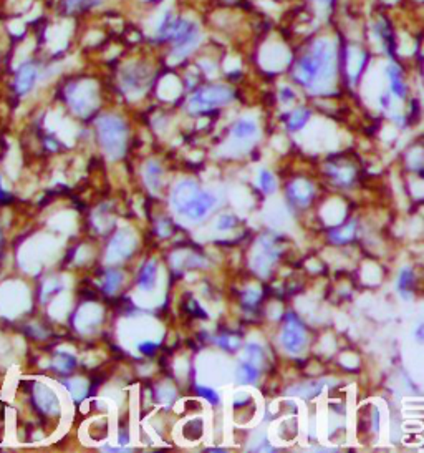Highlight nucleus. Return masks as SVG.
<instances>
[{"label":"nucleus","instance_id":"nucleus-1","mask_svg":"<svg viewBox=\"0 0 424 453\" xmlns=\"http://www.w3.org/2000/svg\"><path fill=\"white\" fill-rule=\"evenodd\" d=\"M335 70L336 52L333 42H330L328 38H320L311 43L310 50L295 63L292 77L300 85L319 94L333 82Z\"/></svg>","mask_w":424,"mask_h":453},{"label":"nucleus","instance_id":"nucleus-2","mask_svg":"<svg viewBox=\"0 0 424 453\" xmlns=\"http://www.w3.org/2000/svg\"><path fill=\"white\" fill-rule=\"evenodd\" d=\"M101 148L111 160H118L125 155L128 130L125 121L115 115H105L96 121Z\"/></svg>","mask_w":424,"mask_h":453},{"label":"nucleus","instance_id":"nucleus-3","mask_svg":"<svg viewBox=\"0 0 424 453\" xmlns=\"http://www.w3.org/2000/svg\"><path fill=\"white\" fill-rule=\"evenodd\" d=\"M234 99V91L229 86L224 85H212L206 86V89L199 90L197 94H194L189 100V110L193 113H202V111L217 108L229 104Z\"/></svg>","mask_w":424,"mask_h":453},{"label":"nucleus","instance_id":"nucleus-4","mask_svg":"<svg viewBox=\"0 0 424 453\" xmlns=\"http://www.w3.org/2000/svg\"><path fill=\"white\" fill-rule=\"evenodd\" d=\"M173 57L176 60L188 57L194 48L197 47L199 40H201V30L196 22L186 21V18H179L176 30H174L173 37Z\"/></svg>","mask_w":424,"mask_h":453},{"label":"nucleus","instance_id":"nucleus-5","mask_svg":"<svg viewBox=\"0 0 424 453\" xmlns=\"http://www.w3.org/2000/svg\"><path fill=\"white\" fill-rule=\"evenodd\" d=\"M65 99L73 111L81 116H86L91 110L95 108L96 95L93 90V85L85 84V82H76L70 84L65 90Z\"/></svg>","mask_w":424,"mask_h":453},{"label":"nucleus","instance_id":"nucleus-6","mask_svg":"<svg viewBox=\"0 0 424 453\" xmlns=\"http://www.w3.org/2000/svg\"><path fill=\"white\" fill-rule=\"evenodd\" d=\"M217 204V198L214 196L211 191L199 188L196 193L193 194L191 199L179 209V214L186 216L189 221H201L209 214L211 209Z\"/></svg>","mask_w":424,"mask_h":453},{"label":"nucleus","instance_id":"nucleus-7","mask_svg":"<svg viewBox=\"0 0 424 453\" xmlns=\"http://www.w3.org/2000/svg\"><path fill=\"white\" fill-rule=\"evenodd\" d=\"M280 340L284 349L289 354L299 355L304 352L306 345V332L304 324H302L295 315H289V319H287V323L284 325V330H282Z\"/></svg>","mask_w":424,"mask_h":453},{"label":"nucleus","instance_id":"nucleus-8","mask_svg":"<svg viewBox=\"0 0 424 453\" xmlns=\"http://www.w3.org/2000/svg\"><path fill=\"white\" fill-rule=\"evenodd\" d=\"M134 247H136L134 233L130 230L118 231L113 240H111L108 251H106V262L115 264V262L125 261L126 257L131 256V252L134 251Z\"/></svg>","mask_w":424,"mask_h":453},{"label":"nucleus","instance_id":"nucleus-9","mask_svg":"<svg viewBox=\"0 0 424 453\" xmlns=\"http://www.w3.org/2000/svg\"><path fill=\"white\" fill-rule=\"evenodd\" d=\"M38 77H40V67L35 60H25L22 62L16 70L13 77V90L18 96H23L30 94L33 86L37 85Z\"/></svg>","mask_w":424,"mask_h":453},{"label":"nucleus","instance_id":"nucleus-10","mask_svg":"<svg viewBox=\"0 0 424 453\" xmlns=\"http://www.w3.org/2000/svg\"><path fill=\"white\" fill-rule=\"evenodd\" d=\"M33 402L37 408L47 415H58L60 413V402H58L57 393L50 387L43 384H35L33 386Z\"/></svg>","mask_w":424,"mask_h":453},{"label":"nucleus","instance_id":"nucleus-11","mask_svg":"<svg viewBox=\"0 0 424 453\" xmlns=\"http://www.w3.org/2000/svg\"><path fill=\"white\" fill-rule=\"evenodd\" d=\"M277 256H279V251L274 247V242L267 240V237H262L259 245H257L256 255H253V267L257 271L265 272L267 267L277 259Z\"/></svg>","mask_w":424,"mask_h":453},{"label":"nucleus","instance_id":"nucleus-12","mask_svg":"<svg viewBox=\"0 0 424 453\" xmlns=\"http://www.w3.org/2000/svg\"><path fill=\"white\" fill-rule=\"evenodd\" d=\"M289 196L294 203L300 204V206H306L310 199L314 198V188L305 179H297L289 186Z\"/></svg>","mask_w":424,"mask_h":453},{"label":"nucleus","instance_id":"nucleus-13","mask_svg":"<svg viewBox=\"0 0 424 453\" xmlns=\"http://www.w3.org/2000/svg\"><path fill=\"white\" fill-rule=\"evenodd\" d=\"M260 375V365L252 362L246 357L241 359V364L237 367V381L242 386H248V384H256L259 381Z\"/></svg>","mask_w":424,"mask_h":453},{"label":"nucleus","instance_id":"nucleus-14","mask_svg":"<svg viewBox=\"0 0 424 453\" xmlns=\"http://www.w3.org/2000/svg\"><path fill=\"white\" fill-rule=\"evenodd\" d=\"M148 72H144V68H138L133 65L123 73V86L131 91L144 89L146 82H148Z\"/></svg>","mask_w":424,"mask_h":453},{"label":"nucleus","instance_id":"nucleus-15","mask_svg":"<svg viewBox=\"0 0 424 453\" xmlns=\"http://www.w3.org/2000/svg\"><path fill=\"white\" fill-rule=\"evenodd\" d=\"M156 277H158V266H156V261L151 259L143 266V269L139 272V279H138V287L143 292H149L156 287Z\"/></svg>","mask_w":424,"mask_h":453},{"label":"nucleus","instance_id":"nucleus-16","mask_svg":"<svg viewBox=\"0 0 424 453\" xmlns=\"http://www.w3.org/2000/svg\"><path fill=\"white\" fill-rule=\"evenodd\" d=\"M179 18H176L173 13L166 12L163 17L159 18L158 27H156V40H171L174 30H176Z\"/></svg>","mask_w":424,"mask_h":453},{"label":"nucleus","instance_id":"nucleus-17","mask_svg":"<svg viewBox=\"0 0 424 453\" xmlns=\"http://www.w3.org/2000/svg\"><path fill=\"white\" fill-rule=\"evenodd\" d=\"M103 0H62V11L67 16H78L90 9L98 7Z\"/></svg>","mask_w":424,"mask_h":453},{"label":"nucleus","instance_id":"nucleus-18","mask_svg":"<svg viewBox=\"0 0 424 453\" xmlns=\"http://www.w3.org/2000/svg\"><path fill=\"white\" fill-rule=\"evenodd\" d=\"M386 75L389 79V89H391L393 95L396 96V99H404V96H406V85H404L399 68L396 65H388Z\"/></svg>","mask_w":424,"mask_h":453},{"label":"nucleus","instance_id":"nucleus-19","mask_svg":"<svg viewBox=\"0 0 424 453\" xmlns=\"http://www.w3.org/2000/svg\"><path fill=\"white\" fill-rule=\"evenodd\" d=\"M257 135V125L256 121L248 120V118H242L239 120L236 125L232 126V138L246 141L251 140L252 136Z\"/></svg>","mask_w":424,"mask_h":453},{"label":"nucleus","instance_id":"nucleus-20","mask_svg":"<svg viewBox=\"0 0 424 453\" xmlns=\"http://www.w3.org/2000/svg\"><path fill=\"white\" fill-rule=\"evenodd\" d=\"M161 167L156 162H148L144 164V181L153 193L161 188Z\"/></svg>","mask_w":424,"mask_h":453},{"label":"nucleus","instance_id":"nucleus-21","mask_svg":"<svg viewBox=\"0 0 424 453\" xmlns=\"http://www.w3.org/2000/svg\"><path fill=\"white\" fill-rule=\"evenodd\" d=\"M413 282H414V274L409 267H403L399 271L398 277V292L403 299H411V289H413Z\"/></svg>","mask_w":424,"mask_h":453},{"label":"nucleus","instance_id":"nucleus-22","mask_svg":"<svg viewBox=\"0 0 424 453\" xmlns=\"http://www.w3.org/2000/svg\"><path fill=\"white\" fill-rule=\"evenodd\" d=\"M121 281H123V274H121V272L108 271L103 276V279H101V287H103L106 294H113V292L120 287Z\"/></svg>","mask_w":424,"mask_h":453},{"label":"nucleus","instance_id":"nucleus-23","mask_svg":"<svg viewBox=\"0 0 424 453\" xmlns=\"http://www.w3.org/2000/svg\"><path fill=\"white\" fill-rule=\"evenodd\" d=\"M309 118H310V111L306 108H299V110L292 111V115L289 116V121H287V126H289V130L297 131V130L304 128L306 121H309Z\"/></svg>","mask_w":424,"mask_h":453},{"label":"nucleus","instance_id":"nucleus-24","mask_svg":"<svg viewBox=\"0 0 424 453\" xmlns=\"http://www.w3.org/2000/svg\"><path fill=\"white\" fill-rule=\"evenodd\" d=\"M328 174L330 177H333V179L336 183H340V184H348V183H352V179H353V169L352 168H345V167H342V168H338L336 167V164H328Z\"/></svg>","mask_w":424,"mask_h":453},{"label":"nucleus","instance_id":"nucleus-25","mask_svg":"<svg viewBox=\"0 0 424 453\" xmlns=\"http://www.w3.org/2000/svg\"><path fill=\"white\" fill-rule=\"evenodd\" d=\"M184 438L186 440H199L202 435V420H199V418H193V420H189L184 423Z\"/></svg>","mask_w":424,"mask_h":453},{"label":"nucleus","instance_id":"nucleus-26","mask_svg":"<svg viewBox=\"0 0 424 453\" xmlns=\"http://www.w3.org/2000/svg\"><path fill=\"white\" fill-rule=\"evenodd\" d=\"M76 365V360L70 354H57L55 359H53V367H55L58 372H70V370Z\"/></svg>","mask_w":424,"mask_h":453},{"label":"nucleus","instance_id":"nucleus-27","mask_svg":"<svg viewBox=\"0 0 424 453\" xmlns=\"http://www.w3.org/2000/svg\"><path fill=\"white\" fill-rule=\"evenodd\" d=\"M353 236H355V223H350L347 224V226L338 228V230H333L330 233L331 241L335 242H347L352 240Z\"/></svg>","mask_w":424,"mask_h":453},{"label":"nucleus","instance_id":"nucleus-28","mask_svg":"<svg viewBox=\"0 0 424 453\" xmlns=\"http://www.w3.org/2000/svg\"><path fill=\"white\" fill-rule=\"evenodd\" d=\"M259 184H260L262 191H264L265 194H272L277 188L274 174H272L269 169H262L260 174H259Z\"/></svg>","mask_w":424,"mask_h":453},{"label":"nucleus","instance_id":"nucleus-29","mask_svg":"<svg viewBox=\"0 0 424 453\" xmlns=\"http://www.w3.org/2000/svg\"><path fill=\"white\" fill-rule=\"evenodd\" d=\"M323 384H325V381H321L319 384H314V386H311V384H309V386L302 387V391H300V388H294V391H290V393H294V396L305 397V398H314L315 396H319L320 391H321V387H323Z\"/></svg>","mask_w":424,"mask_h":453},{"label":"nucleus","instance_id":"nucleus-30","mask_svg":"<svg viewBox=\"0 0 424 453\" xmlns=\"http://www.w3.org/2000/svg\"><path fill=\"white\" fill-rule=\"evenodd\" d=\"M65 386H67L68 391H70L71 397L76 398V401H81V398L86 396V386H85V382L80 381V379H75V381H68V382H65Z\"/></svg>","mask_w":424,"mask_h":453},{"label":"nucleus","instance_id":"nucleus-31","mask_svg":"<svg viewBox=\"0 0 424 453\" xmlns=\"http://www.w3.org/2000/svg\"><path fill=\"white\" fill-rule=\"evenodd\" d=\"M196 393L199 397L206 398L207 402H211L212 406H219V402H221V397H219V393L214 391V388L211 387H204V386H197L196 387Z\"/></svg>","mask_w":424,"mask_h":453},{"label":"nucleus","instance_id":"nucleus-32","mask_svg":"<svg viewBox=\"0 0 424 453\" xmlns=\"http://www.w3.org/2000/svg\"><path fill=\"white\" fill-rule=\"evenodd\" d=\"M237 219L236 216H232V214H222V216H219L217 223H216V230L217 231H231L234 226H236Z\"/></svg>","mask_w":424,"mask_h":453},{"label":"nucleus","instance_id":"nucleus-33","mask_svg":"<svg viewBox=\"0 0 424 453\" xmlns=\"http://www.w3.org/2000/svg\"><path fill=\"white\" fill-rule=\"evenodd\" d=\"M62 289V284L58 281H55V279H50L45 284V287H43V297L42 299L43 301H47L48 297H50L52 294H55L57 291H60Z\"/></svg>","mask_w":424,"mask_h":453},{"label":"nucleus","instance_id":"nucleus-34","mask_svg":"<svg viewBox=\"0 0 424 453\" xmlns=\"http://www.w3.org/2000/svg\"><path fill=\"white\" fill-rule=\"evenodd\" d=\"M217 344L227 350H236L239 347V339L232 337V335H224V337L217 339Z\"/></svg>","mask_w":424,"mask_h":453},{"label":"nucleus","instance_id":"nucleus-35","mask_svg":"<svg viewBox=\"0 0 424 453\" xmlns=\"http://www.w3.org/2000/svg\"><path fill=\"white\" fill-rule=\"evenodd\" d=\"M139 352L144 354V355H153L156 352V349H158V344L156 342H151V340H146V342H141L138 345Z\"/></svg>","mask_w":424,"mask_h":453},{"label":"nucleus","instance_id":"nucleus-36","mask_svg":"<svg viewBox=\"0 0 424 453\" xmlns=\"http://www.w3.org/2000/svg\"><path fill=\"white\" fill-rule=\"evenodd\" d=\"M260 299V292L259 291H256V289H248L247 292H246V296H243V301L247 302V304H256L257 301Z\"/></svg>","mask_w":424,"mask_h":453},{"label":"nucleus","instance_id":"nucleus-37","mask_svg":"<svg viewBox=\"0 0 424 453\" xmlns=\"http://www.w3.org/2000/svg\"><path fill=\"white\" fill-rule=\"evenodd\" d=\"M294 96H295L294 91H292L290 89H287V86H285V89L280 90V100L284 101V104H289V101L294 100Z\"/></svg>","mask_w":424,"mask_h":453},{"label":"nucleus","instance_id":"nucleus-38","mask_svg":"<svg viewBox=\"0 0 424 453\" xmlns=\"http://www.w3.org/2000/svg\"><path fill=\"white\" fill-rule=\"evenodd\" d=\"M8 196V194L4 191V188H2V183H0V201H6V198Z\"/></svg>","mask_w":424,"mask_h":453},{"label":"nucleus","instance_id":"nucleus-39","mask_svg":"<svg viewBox=\"0 0 424 453\" xmlns=\"http://www.w3.org/2000/svg\"><path fill=\"white\" fill-rule=\"evenodd\" d=\"M416 337H418V340H423V325H419V328H418Z\"/></svg>","mask_w":424,"mask_h":453},{"label":"nucleus","instance_id":"nucleus-40","mask_svg":"<svg viewBox=\"0 0 424 453\" xmlns=\"http://www.w3.org/2000/svg\"><path fill=\"white\" fill-rule=\"evenodd\" d=\"M315 2H320L321 6H330L331 0H315Z\"/></svg>","mask_w":424,"mask_h":453},{"label":"nucleus","instance_id":"nucleus-41","mask_svg":"<svg viewBox=\"0 0 424 453\" xmlns=\"http://www.w3.org/2000/svg\"><path fill=\"white\" fill-rule=\"evenodd\" d=\"M0 242H2V231H0Z\"/></svg>","mask_w":424,"mask_h":453}]
</instances>
